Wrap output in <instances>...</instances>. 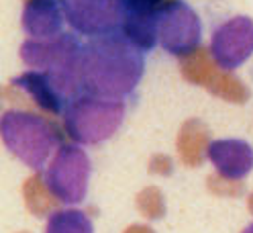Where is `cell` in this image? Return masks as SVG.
<instances>
[{
    "label": "cell",
    "mask_w": 253,
    "mask_h": 233,
    "mask_svg": "<svg viewBox=\"0 0 253 233\" xmlns=\"http://www.w3.org/2000/svg\"><path fill=\"white\" fill-rule=\"evenodd\" d=\"M160 4H153L149 0H126V10L121 33L129 37L139 49L149 53L157 39V23H160Z\"/></svg>",
    "instance_id": "cell-10"
},
{
    "label": "cell",
    "mask_w": 253,
    "mask_h": 233,
    "mask_svg": "<svg viewBox=\"0 0 253 233\" xmlns=\"http://www.w3.org/2000/svg\"><path fill=\"white\" fill-rule=\"evenodd\" d=\"M211 55L220 70L233 72L253 55V21L233 17L220 23L211 37Z\"/></svg>",
    "instance_id": "cell-8"
},
{
    "label": "cell",
    "mask_w": 253,
    "mask_h": 233,
    "mask_svg": "<svg viewBox=\"0 0 253 233\" xmlns=\"http://www.w3.org/2000/svg\"><path fill=\"white\" fill-rule=\"evenodd\" d=\"M0 135L6 149L31 170H41L59 149L55 127L33 113L6 111L0 121Z\"/></svg>",
    "instance_id": "cell-3"
},
{
    "label": "cell",
    "mask_w": 253,
    "mask_h": 233,
    "mask_svg": "<svg viewBox=\"0 0 253 233\" xmlns=\"http://www.w3.org/2000/svg\"><path fill=\"white\" fill-rule=\"evenodd\" d=\"M157 39L173 57L192 55L202 43V23L196 10L184 0H171L160 10Z\"/></svg>",
    "instance_id": "cell-6"
},
{
    "label": "cell",
    "mask_w": 253,
    "mask_h": 233,
    "mask_svg": "<svg viewBox=\"0 0 253 233\" xmlns=\"http://www.w3.org/2000/svg\"><path fill=\"white\" fill-rule=\"evenodd\" d=\"M92 176L90 155L80 145H59L53 160L47 166L43 180L45 186L59 203L80 205L88 196Z\"/></svg>",
    "instance_id": "cell-5"
},
{
    "label": "cell",
    "mask_w": 253,
    "mask_h": 233,
    "mask_svg": "<svg viewBox=\"0 0 253 233\" xmlns=\"http://www.w3.org/2000/svg\"><path fill=\"white\" fill-rule=\"evenodd\" d=\"M78 33H63L51 39H27L21 45V59L31 68L53 76L76 98L82 94L80 86V57L82 41Z\"/></svg>",
    "instance_id": "cell-2"
},
{
    "label": "cell",
    "mask_w": 253,
    "mask_h": 233,
    "mask_svg": "<svg viewBox=\"0 0 253 233\" xmlns=\"http://www.w3.org/2000/svg\"><path fill=\"white\" fill-rule=\"evenodd\" d=\"M12 86L21 88L27 96H31V100H35L39 108H43L45 113H51V115L63 113L68 102L74 98L53 76L39 72V70H29L17 76L12 80Z\"/></svg>",
    "instance_id": "cell-11"
},
{
    "label": "cell",
    "mask_w": 253,
    "mask_h": 233,
    "mask_svg": "<svg viewBox=\"0 0 253 233\" xmlns=\"http://www.w3.org/2000/svg\"><path fill=\"white\" fill-rule=\"evenodd\" d=\"M45 233H94V223L80 209H59L49 215Z\"/></svg>",
    "instance_id": "cell-13"
},
{
    "label": "cell",
    "mask_w": 253,
    "mask_h": 233,
    "mask_svg": "<svg viewBox=\"0 0 253 233\" xmlns=\"http://www.w3.org/2000/svg\"><path fill=\"white\" fill-rule=\"evenodd\" d=\"M241 233H253V221H251V223H249V225H247V227H245Z\"/></svg>",
    "instance_id": "cell-14"
},
{
    "label": "cell",
    "mask_w": 253,
    "mask_h": 233,
    "mask_svg": "<svg viewBox=\"0 0 253 233\" xmlns=\"http://www.w3.org/2000/svg\"><path fill=\"white\" fill-rule=\"evenodd\" d=\"M66 23L82 37L117 33L123 27L126 0H59Z\"/></svg>",
    "instance_id": "cell-7"
},
{
    "label": "cell",
    "mask_w": 253,
    "mask_h": 233,
    "mask_svg": "<svg viewBox=\"0 0 253 233\" xmlns=\"http://www.w3.org/2000/svg\"><path fill=\"white\" fill-rule=\"evenodd\" d=\"M63 10L59 0H27L21 25L29 39H51L63 33Z\"/></svg>",
    "instance_id": "cell-12"
},
{
    "label": "cell",
    "mask_w": 253,
    "mask_h": 233,
    "mask_svg": "<svg viewBox=\"0 0 253 233\" xmlns=\"http://www.w3.org/2000/svg\"><path fill=\"white\" fill-rule=\"evenodd\" d=\"M145 74V51L121 31L90 37L82 45L80 86L82 94L126 100Z\"/></svg>",
    "instance_id": "cell-1"
},
{
    "label": "cell",
    "mask_w": 253,
    "mask_h": 233,
    "mask_svg": "<svg viewBox=\"0 0 253 233\" xmlns=\"http://www.w3.org/2000/svg\"><path fill=\"white\" fill-rule=\"evenodd\" d=\"M125 100L80 94L63 111V127L80 145H98L113 137L125 121Z\"/></svg>",
    "instance_id": "cell-4"
},
{
    "label": "cell",
    "mask_w": 253,
    "mask_h": 233,
    "mask_svg": "<svg viewBox=\"0 0 253 233\" xmlns=\"http://www.w3.org/2000/svg\"><path fill=\"white\" fill-rule=\"evenodd\" d=\"M207 158L216 172L229 180H241L253 170V147L245 139H214L207 145Z\"/></svg>",
    "instance_id": "cell-9"
}]
</instances>
